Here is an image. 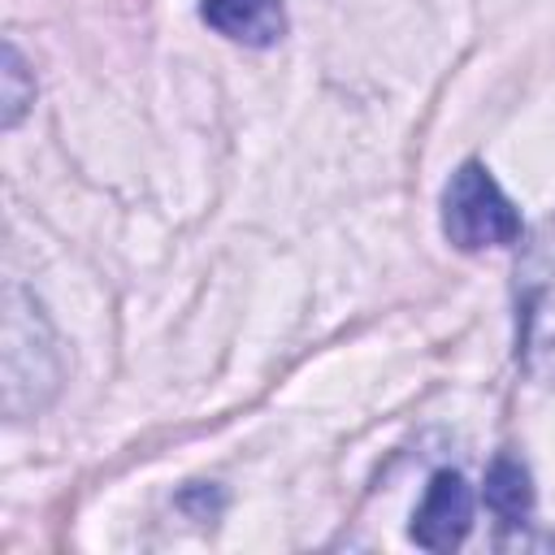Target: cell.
<instances>
[{
	"mask_svg": "<svg viewBox=\"0 0 555 555\" xmlns=\"http://www.w3.org/2000/svg\"><path fill=\"white\" fill-rule=\"evenodd\" d=\"M516 338L520 364L533 382L555 386V217H546L520 247L516 264Z\"/></svg>",
	"mask_w": 555,
	"mask_h": 555,
	"instance_id": "obj_1",
	"label": "cell"
},
{
	"mask_svg": "<svg viewBox=\"0 0 555 555\" xmlns=\"http://www.w3.org/2000/svg\"><path fill=\"white\" fill-rule=\"evenodd\" d=\"M442 230L460 251L507 247L520 238V212L486 165L464 160L442 191Z\"/></svg>",
	"mask_w": 555,
	"mask_h": 555,
	"instance_id": "obj_2",
	"label": "cell"
},
{
	"mask_svg": "<svg viewBox=\"0 0 555 555\" xmlns=\"http://www.w3.org/2000/svg\"><path fill=\"white\" fill-rule=\"evenodd\" d=\"M473 525V490L455 468H442L429 477L425 499L412 516V538L425 551H451L464 542Z\"/></svg>",
	"mask_w": 555,
	"mask_h": 555,
	"instance_id": "obj_3",
	"label": "cell"
},
{
	"mask_svg": "<svg viewBox=\"0 0 555 555\" xmlns=\"http://www.w3.org/2000/svg\"><path fill=\"white\" fill-rule=\"evenodd\" d=\"M204 22L247 48H273L286 35V9L282 0H204Z\"/></svg>",
	"mask_w": 555,
	"mask_h": 555,
	"instance_id": "obj_4",
	"label": "cell"
},
{
	"mask_svg": "<svg viewBox=\"0 0 555 555\" xmlns=\"http://www.w3.org/2000/svg\"><path fill=\"white\" fill-rule=\"evenodd\" d=\"M486 503L494 507V516H499V520L520 525V520L529 516V507H533L529 473H525L516 460L499 455V460L490 464V473H486Z\"/></svg>",
	"mask_w": 555,
	"mask_h": 555,
	"instance_id": "obj_5",
	"label": "cell"
},
{
	"mask_svg": "<svg viewBox=\"0 0 555 555\" xmlns=\"http://www.w3.org/2000/svg\"><path fill=\"white\" fill-rule=\"evenodd\" d=\"M0 87H4V126H17L26 104L35 100V78L22 61V52L13 43H4V69H0Z\"/></svg>",
	"mask_w": 555,
	"mask_h": 555,
	"instance_id": "obj_6",
	"label": "cell"
}]
</instances>
